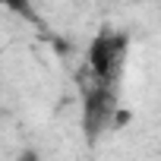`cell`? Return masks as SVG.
Instances as JSON below:
<instances>
[{
	"label": "cell",
	"mask_w": 161,
	"mask_h": 161,
	"mask_svg": "<svg viewBox=\"0 0 161 161\" xmlns=\"http://www.w3.org/2000/svg\"><path fill=\"white\" fill-rule=\"evenodd\" d=\"M16 161H44V158H41V152H35V148H22V152L16 155Z\"/></svg>",
	"instance_id": "3"
},
{
	"label": "cell",
	"mask_w": 161,
	"mask_h": 161,
	"mask_svg": "<svg viewBox=\"0 0 161 161\" xmlns=\"http://www.w3.org/2000/svg\"><path fill=\"white\" fill-rule=\"evenodd\" d=\"M117 41L114 38H108V35H101L95 44H92V66H95V73L101 76V79H108L111 76V69H114V63H117Z\"/></svg>",
	"instance_id": "1"
},
{
	"label": "cell",
	"mask_w": 161,
	"mask_h": 161,
	"mask_svg": "<svg viewBox=\"0 0 161 161\" xmlns=\"http://www.w3.org/2000/svg\"><path fill=\"white\" fill-rule=\"evenodd\" d=\"M3 10H13V13H25L29 10V0H0Z\"/></svg>",
	"instance_id": "2"
}]
</instances>
